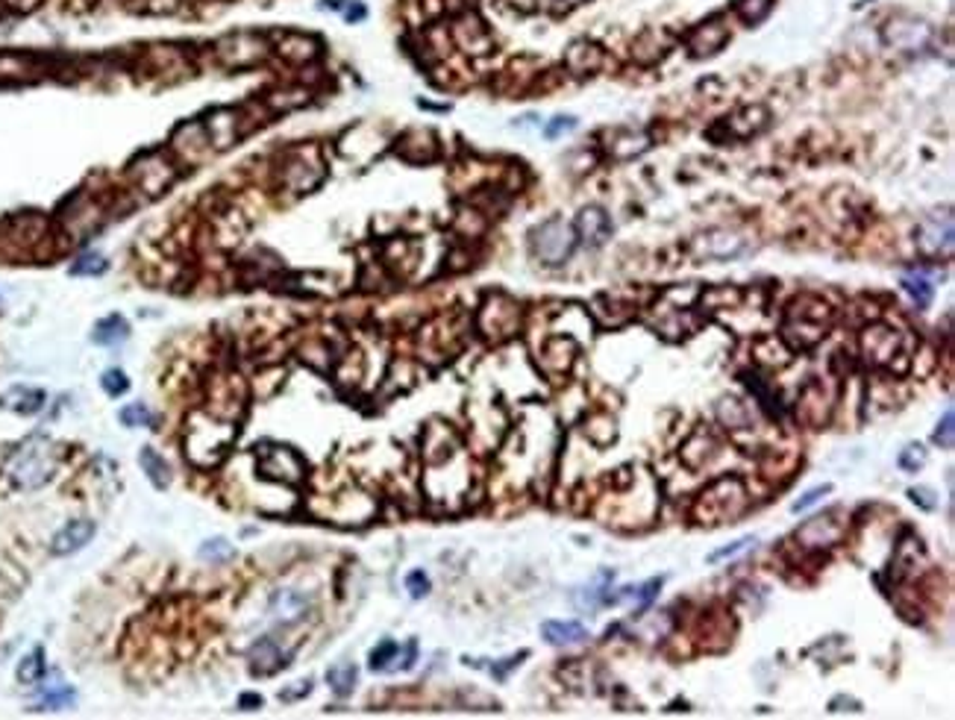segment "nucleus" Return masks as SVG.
<instances>
[{"label":"nucleus","instance_id":"obj_1","mask_svg":"<svg viewBox=\"0 0 955 720\" xmlns=\"http://www.w3.org/2000/svg\"><path fill=\"white\" fill-rule=\"evenodd\" d=\"M56 462H59L56 444L51 439H44V435H33V439L18 444L15 450L9 453L6 477L15 488L33 491V488H42L44 482L53 477Z\"/></svg>","mask_w":955,"mask_h":720},{"label":"nucleus","instance_id":"obj_2","mask_svg":"<svg viewBox=\"0 0 955 720\" xmlns=\"http://www.w3.org/2000/svg\"><path fill=\"white\" fill-rule=\"evenodd\" d=\"M576 244H580V235H576V230L562 218H550L529 232L533 256L547 268H559L568 262L576 251Z\"/></svg>","mask_w":955,"mask_h":720},{"label":"nucleus","instance_id":"obj_3","mask_svg":"<svg viewBox=\"0 0 955 720\" xmlns=\"http://www.w3.org/2000/svg\"><path fill=\"white\" fill-rule=\"evenodd\" d=\"M917 247L923 256H950L952 253V215H932L917 230Z\"/></svg>","mask_w":955,"mask_h":720},{"label":"nucleus","instance_id":"obj_4","mask_svg":"<svg viewBox=\"0 0 955 720\" xmlns=\"http://www.w3.org/2000/svg\"><path fill=\"white\" fill-rule=\"evenodd\" d=\"M573 230H576V235H580L585 244L600 247V244H606V239L611 235V218L606 215V209H600V206H585V209L580 212V218H576V227H573Z\"/></svg>","mask_w":955,"mask_h":720},{"label":"nucleus","instance_id":"obj_5","mask_svg":"<svg viewBox=\"0 0 955 720\" xmlns=\"http://www.w3.org/2000/svg\"><path fill=\"white\" fill-rule=\"evenodd\" d=\"M91 538H94L91 521H71L53 535L51 550L56 553V556H71V553H77L80 547H86Z\"/></svg>","mask_w":955,"mask_h":720},{"label":"nucleus","instance_id":"obj_6","mask_svg":"<svg viewBox=\"0 0 955 720\" xmlns=\"http://www.w3.org/2000/svg\"><path fill=\"white\" fill-rule=\"evenodd\" d=\"M262 470L268 477H274V479L298 482L303 477V462H300L298 453L288 450V447H277L274 456H270V465L262 462Z\"/></svg>","mask_w":955,"mask_h":720},{"label":"nucleus","instance_id":"obj_7","mask_svg":"<svg viewBox=\"0 0 955 720\" xmlns=\"http://www.w3.org/2000/svg\"><path fill=\"white\" fill-rule=\"evenodd\" d=\"M282 665H286V656L279 653V647L270 641V639H259V641L251 647V668H253V674H259V677L274 674V670H279Z\"/></svg>","mask_w":955,"mask_h":720},{"label":"nucleus","instance_id":"obj_8","mask_svg":"<svg viewBox=\"0 0 955 720\" xmlns=\"http://www.w3.org/2000/svg\"><path fill=\"white\" fill-rule=\"evenodd\" d=\"M541 635L556 644V647H564V644H582L588 639V630L582 627V623H573V621H547L541 623Z\"/></svg>","mask_w":955,"mask_h":720},{"label":"nucleus","instance_id":"obj_9","mask_svg":"<svg viewBox=\"0 0 955 720\" xmlns=\"http://www.w3.org/2000/svg\"><path fill=\"white\" fill-rule=\"evenodd\" d=\"M270 609L282 623H291L306 615L309 609V597H303L300 592H277L274 600H270Z\"/></svg>","mask_w":955,"mask_h":720},{"label":"nucleus","instance_id":"obj_10","mask_svg":"<svg viewBox=\"0 0 955 720\" xmlns=\"http://www.w3.org/2000/svg\"><path fill=\"white\" fill-rule=\"evenodd\" d=\"M564 62H568L571 71H576V74H588V71H594L600 62H603V53H600L597 44H588V42H573L568 56H564Z\"/></svg>","mask_w":955,"mask_h":720},{"label":"nucleus","instance_id":"obj_11","mask_svg":"<svg viewBox=\"0 0 955 720\" xmlns=\"http://www.w3.org/2000/svg\"><path fill=\"white\" fill-rule=\"evenodd\" d=\"M138 462H141V468H145L147 479H150L156 488H168V486H171V468H168V462H165V459H162L156 450L145 447V450H141V456H138Z\"/></svg>","mask_w":955,"mask_h":720},{"label":"nucleus","instance_id":"obj_12","mask_svg":"<svg viewBox=\"0 0 955 720\" xmlns=\"http://www.w3.org/2000/svg\"><path fill=\"white\" fill-rule=\"evenodd\" d=\"M127 336H129V327H127L124 317L121 315H109V317H103L98 327H94L91 338L98 341V345H121Z\"/></svg>","mask_w":955,"mask_h":720},{"label":"nucleus","instance_id":"obj_13","mask_svg":"<svg viewBox=\"0 0 955 720\" xmlns=\"http://www.w3.org/2000/svg\"><path fill=\"white\" fill-rule=\"evenodd\" d=\"M356 677H359V670H356V665H350V662L336 665V668L326 670L329 688H333L338 697H347V694H353V688H356Z\"/></svg>","mask_w":955,"mask_h":720},{"label":"nucleus","instance_id":"obj_14","mask_svg":"<svg viewBox=\"0 0 955 720\" xmlns=\"http://www.w3.org/2000/svg\"><path fill=\"white\" fill-rule=\"evenodd\" d=\"M900 282H903V289L912 294V300H914L917 306H929V303H932L935 286H932V279H929L926 274H921V270H917V274H903Z\"/></svg>","mask_w":955,"mask_h":720},{"label":"nucleus","instance_id":"obj_15","mask_svg":"<svg viewBox=\"0 0 955 720\" xmlns=\"http://www.w3.org/2000/svg\"><path fill=\"white\" fill-rule=\"evenodd\" d=\"M288 39H291L294 44L282 42V44H279V53L286 56V59H291V62H306V59H312V56L317 53V44H315L312 39H306V35H288Z\"/></svg>","mask_w":955,"mask_h":720},{"label":"nucleus","instance_id":"obj_16","mask_svg":"<svg viewBox=\"0 0 955 720\" xmlns=\"http://www.w3.org/2000/svg\"><path fill=\"white\" fill-rule=\"evenodd\" d=\"M44 674V653L42 650H33L30 656H24V662L18 665V682H24V686H33V682H39Z\"/></svg>","mask_w":955,"mask_h":720},{"label":"nucleus","instance_id":"obj_17","mask_svg":"<svg viewBox=\"0 0 955 720\" xmlns=\"http://www.w3.org/2000/svg\"><path fill=\"white\" fill-rule=\"evenodd\" d=\"M121 423H124V427H150L153 412L145 403H129V406L121 409Z\"/></svg>","mask_w":955,"mask_h":720},{"label":"nucleus","instance_id":"obj_18","mask_svg":"<svg viewBox=\"0 0 955 720\" xmlns=\"http://www.w3.org/2000/svg\"><path fill=\"white\" fill-rule=\"evenodd\" d=\"M71 270L80 274V277H98V274H103V270H106V259L100 253H82Z\"/></svg>","mask_w":955,"mask_h":720},{"label":"nucleus","instance_id":"obj_19","mask_svg":"<svg viewBox=\"0 0 955 720\" xmlns=\"http://www.w3.org/2000/svg\"><path fill=\"white\" fill-rule=\"evenodd\" d=\"M200 556H203L206 562H227L232 556V547L223 538H212L200 547Z\"/></svg>","mask_w":955,"mask_h":720},{"label":"nucleus","instance_id":"obj_20","mask_svg":"<svg viewBox=\"0 0 955 720\" xmlns=\"http://www.w3.org/2000/svg\"><path fill=\"white\" fill-rule=\"evenodd\" d=\"M100 385H103L106 394L118 397V394H124L127 388H129V380L124 376V371H106V374L100 376Z\"/></svg>","mask_w":955,"mask_h":720},{"label":"nucleus","instance_id":"obj_21","mask_svg":"<svg viewBox=\"0 0 955 720\" xmlns=\"http://www.w3.org/2000/svg\"><path fill=\"white\" fill-rule=\"evenodd\" d=\"M394 656H397V644H394V641H383V644L371 653V668H373V670H385L388 662H392Z\"/></svg>","mask_w":955,"mask_h":720},{"label":"nucleus","instance_id":"obj_22","mask_svg":"<svg viewBox=\"0 0 955 720\" xmlns=\"http://www.w3.org/2000/svg\"><path fill=\"white\" fill-rule=\"evenodd\" d=\"M952 423H955V415H952V409H947L944 421H941V423H938V430H935V444L947 447V450L952 447V435H955V427H952Z\"/></svg>","mask_w":955,"mask_h":720},{"label":"nucleus","instance_id":"obj_23","mask_svg":"<svg viewBox=\"0 0 955 720\" xmlns=\"http://www.w3.org/2000/svg\"><path fill=\"white\" fill-rule=\"evenodd\" d=\"M923 462H926V453H923V447H905V450L900 453V468H905V470H917V468H923Z\"/></svg>","mask_w":955,"mask_h":720},{"label":"nucleus","instance_id":"obj_24","mask_svg":"<svg viewBox=\"0 0 955 720\" xmlns=\"http://www.w3.org/2000/svg\"><path fill=\"white\" fill-rule=\"evenodd\" d=\"M832 491V486H818V488H811V491H806L803 494V497H799L794 506H791V509L794 512H806L808 509V506H815V503H820V497H827V494Z\"/></svg>","mask_w":955,"mask_h":720},{"label":"nucleus","instance_id":"obj_25","mask_svg":"<svg viewBox=\"0 0 955 720\" xmlns=\"http://www.w3.org/2000/svg\"><path fill=\"white\" fill-rule=\"evenodd\" d=\"M406 588H409V594H411V597H423V594L430 592V580H427V573H423V571H411V573L406 576Z\"/></svg>","mask_w":955,"mask_h":720},{"label":"nucleus","instance_id":"obj_26","mask_svg":"<svg viewBox=\"0 0 955 720\" xmlns=\"http://www.w3.org/2000/svg\"><path fill=\"white\" fill-rule=\"evenodd\" d=\"M909 494H912V500H914L917 506H921V509H926V512H932V509H935V506H938V500H935V494H932V491H929V488H912Z\"/></svg>","mask_w":955,"mask_h":720},{"label":"nucleus","instance_id":"obj_27","mask_svg":"<svg viewBox=\"0 0 955 720\" xmlns=\"http://www.w3.org/2000/svg\"><path fill=\"white\" fill-rule=\"evenodd\" d=\"M576 127V118H553V124H547V138H556L559 133H568V129Z\"/></svg>","mask_w":955,"mask_h":720},{"label":"nucleus","instance_id":"obj_28","mask_svg":"<svg viewBox=\"0 0 955 720\" xmlns=\"http://www.w3.org/2000/svg\"><path fill=\"white\" fill-rule=\"evenodd\" d=\"M747 545H756V538H741V541H735V545H729V547H723V550H717V553H712V562H717V559H726V556H735V553L738 550H744Z\"/></svg>","mask_w":955,"mask_h":720},{"label":"nucleus","instance_id":"obj_29","mask_svg":"<svg viewBox=\"0 0 955 720\" xmlns=\"http://www.w3.org/2000/svg\"><path fill=\"white\" fill-rule=\"evenodd\" d=\"M658 588H662V580H650V583H647V585H641V588H638V592H635V597H638V600H641V603H650V600L656 597V592H658Z\"/></svg>","mask_w":955,"mask_h":720},{"label":"nucleus","instance_id":"obj_30","mask_svg":"<svg viewBox=\"0 0 955 720\" xmlns=\"http://www.w3.org/2000/svg\"><path fill=\"white\" fill-rule=\"evenodd\" d=\"M239 706H241V709H251V706H253V709H259V706H262V697H256V694H244V697L239 700Z\"/></svg>","mask_w":955,"mask_h":720},{"label":"nucleus","instance_id":"obj_31","mask_svg":"<svg viewBox=\"0 0 955 720\" xmlns=\"http://www.w3.org/2000/svg\"><path fill=\"white\" fill-rule=\"evenodd\" d=\"M6 4H9L12 9H21V12H24V9H33L35 4H39V0H6Z\"/></svg>","mask_w":955,"mask_h":720}]
</instances>
